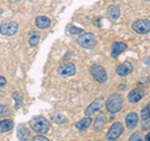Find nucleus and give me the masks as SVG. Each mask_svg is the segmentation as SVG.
Wrapping results in <instances>:
<instances>
[{"mask_svg":"<svg viewBox=\"0 0 150 141\" xmlns=\"http://www.w3.org/2000/svg\"><path fill=\"white\" fill-rule=\"evenodd\" d=\"M142 117L144 121H149V105H146L142 110Z\"/></svg>","mask_w":150,"mask_h":141,"instance_id":"obj_22","label":"nucleus"},{"mask_svg":"<svg viewBox=\"0 0 150 141\" xmlns=\"http://www.w3.org/2000/svg\"><path fill=\"white\" fill-rule=\"evenodd\" d=\"M78 44L81 48L85 49H93L96 45V36L91 34V32H83V34L78 37Z\"/></svg>","mask_w":150,"mask_h":141,"instance_id":"obj_3","label":"nucleus"},{"mask_svg":"<svg viewBox=\"0 0 150 141\" xmlns=\"http://www.w3.org/2000/svg\"><path fill=\"white\" fill-rule=\"evenodd\" d=\"M65 120H67L65 119V116L62 115V114H58V115L54 116V123H56V124H62V123H64Z\"/></svg>","mask_w":150,"mask_h":141,"instance_id":"obj_25","label":"nucleus"},{"mask_svg":"<svg viewBox=\"0 0 150 141\" xmlns=\"http://www.w3.org/2000/svg\"><path fill=\"white\" fill-rule=\"evenodd\" d=\"M91 123H93V120L89 116H86V117H84L83 120L78 121V123L75 124V128H76L78 130H80V131H84V130H86L89 126L91 125Z\"/></svg>","mask_w":150,"mask_h":141,"instance_id":"obj_17","label":"nucleus"},{"mask_svg":"<svg viewBox=\"0 0 150 141\" xmlns=\"http://www.w3.org/2000/svg\"><path fill=\"white\" fill-rule=\"evenodd\" d=\"M144 95H145V91L143 90V89H134V90H131L129 92L128 100L130 102H138L144 97Z\"/></svg>","mask_w":150,"mask_h":141,"instance_id":"obj_11","label":"nucleus"},{"mask_svg":"<svg viewBox=\"0 0 150 141\" xmlns=\"http://www.w3.org/2000/svg\"><path fill=\"white\" fill-rule=\"evenodd\" d=\"M33 141H49V140L43 135H38V136H35V137L33 139Z\"/></svg>","mask_w":150,"mask_h":141,"instance_id":"obj_26","label":"nucleus"},{"mask_svg":"<svg viewBox=\"0 0 150 141\" xmlns=\"http://www.w3.org/2000/svg\"><path fill=\"white\" fill-rule=\"evenodd\" d=\"M30 128L38 134H46L50 131V123L43 116H35L30 120Z\"/></svg>","mask_w":150,"mask_h":141,"instance_id":"obj_1","label":"nucleus"},{"mask_svg":"<svg viewBox=\"0 0 150 141\" xmlns=\"http://www.w3.org/2000/svg\"><path fill=\"white\" fill-rule=\"evenodd\" d=\"M120 16V8L118 5H110L108 8V18L111 20H116Z\"/></svg>","mask_w":150,"mask_h":141,"instance_id":"obj_16","label":"nucleus"},{"mask_svg":"<svg viewBox=\"0 0 150 141\" xmlns=\"http://www.w3.org/2000/svg\"><path fill=\"white\" fill-rule=\"evenodd\" d=\"M59 73L62 74L63 76H73V75L76 73V68H75V65L71 63H65L59 68Z\"/></svg>","mask_w":150,"mask_h":141,"instance_id":"obj_8","label":"nucleus"},{"mask_svg":"<svg viewBox=\"0 0 150 141\" xmlns=\"http://www.w3.org/2000/svg\"><path fill=\"white\" fill-rule=\"evenodd\" d=\"M39 40H40V35L38 34V32H35V34H33L30 36V40H29V44L31 46H35L38 45V43H39Z\"/></svg>","mask_w":150,"mask_h":141,"instance_id":"obj_21","label":"nucleus"},{"mask_svg":"<svg viewBox=\"0 0 150 141\" xmlns=\"http://www.w3.org/2000/svg\"><path fill=\"white\" fill-rule=\"evenodd\" d=\"M90 71H91L93 78L95 79L98 82H105L108 80L106 70L103 66H100V65H93L91 69H90Z\"/></svg>","mask_w":150,"mask_h":141,"instance_id":"obj_6","label":"nucleus"},{"mask_svg":"<svg viewBox=\"0 0 150 141\" xmlns=\"http://www.w3.org/2000/svg\"><path fill=\"white\" fill-rule=\"evenodd\" d=\"M13 129H14L13 120L6 119V120L0 121V133H9V131L13 130Z\"/></svg>","mask_w":150,"mask_h":141,"instance_id":"obj_18","label":"nucleus"},{"mask_svg":"<svg viewBox=\"0 0 150 141\" xmlns=\"http://www.w3.org/2000/svg\"><path fill=\"white\" fill-rule=\"evenodd\" d=\"M9 112H10V110H9V107H8V106H5V105H0V117H3V116L8 115Z\"/></svg>","mask_w":150,"mask_h":141,"instance_id":"obj_24","label":"nucleus"},{"mask_svg":"<svg viewBox=\"0 0 150 141\" xmlns=\"http://www.w3.org/2000/svg\"><path fill=\"white\" fill-rule=\"evenodd\" d=\"M95 123H99V124H95V129H100V128H103V125L106 123V116H105V115H103V114L99 115V117L96 119Z\"/></svg>","mask_w":150,"mask_h":141,"instance_id":"obj_19","label":"nucleus"},{"mask_svg":"<svg viewBox=\"0 0 150 141\" xmlns=\"http://www.w3.org/2000/svg\"><path fill=\"white\" fill-rule=\"evenodd\" d=\"M35 24L36 26L39 27V29H46V27H49L50 24H51V21H50V19L48 16H38L35 19Z\"/></svg>","mask_w":150,"mask_h":141,"instance_id":"obj_14","label":"nucleus"},{"mask_svg":"<svg viewBox=\"0 0 150 141\" xmlns=\"http://www.w3.org/2000/svg\"><path fill=\"white\" fill-rule=\"evenodd\" d=\"M123 130H124L123 124H120V123L112 124V125H111V128L109 129V131H108L106 139H108V140H110V141L116 140L121 134H123Z\"/></svg>","mask_w":150,"mask_h":141,"instance_id":"obj_7","label":"nucleus"},{"mask_svg":"<svg viewBox=\"0 0 150 141\" xmlns=\"http://www.w3.org/2000/svg\"><path fill=\"white\" fill-rule=\"evenodd\" d=\"M128 49V45L125 43H114L111 46V56L112 58H116V56H119L120 54H123L124 51Z\"/></svg>","mask_w":150,"mask_h":141,"instance_id":"obj_13","label":"nucleus"},{"mask_svg":"<svg viewBox=\"0 0 150 141\" xmlns=\"http://www.w3.org/2000/svg\"><path fill=\"white\" fill-rule=\"evenodd\" d=\"M129 141H144V139H143V136L140 133H135V134H133L130 136Z\"/></svg>","mask_w":150,"mask_h":141,"instance_id":"obj_23","label":"nucleus"},{"mask_svg":"<svg viewBox=\"0 0 150 141\" xmlns=\"http://www.w3.org/2000/svg\"><path fill=\"white\" fill-rule=\"evenodd\" d=\"M139 123V117L137 112H130V114L126 115L125 117V124H126V128L129 130H134L137 128V125Z\"/></svg>","mask_w":150,"mask_h":141,"instance_id":"obj_10","label":"nucleus"},{"mask_svg":"<svg viewBox=\"0 0 150 141\" xmlns=\"http://www.w3.org/2000/svg\"><path fill=\"white\" fill-rule=\"evenodd\" d=\"M18 139L21 141H28L30 139V131L24 125H20L18 129Z\"/></svg>","mask_w":150,"mask_h":141,"instance_id":"obj_15","label":"nucleus"},{"mask_svg":"<svg viewBox=\"0 0 150 141\" xmlns=\"http://www.w3.org/2000/svg\"><path fill=\"white\" fill-rule=\"evenodd\" d=\"M6 84V79L4 76H0V86H4Z\"/></svg>","mask_w":150,"mask_h":141,"instance_id":"obj_27","label":"nucleus"},{"mask_svg":"<svg viewBox=\"0 0 150 141\" xmlns=\"http://www.w3.org/2000/svg\"><path fill=\"white\" fill-rule=\"evenodd\" d=\"M68 32L69 34H81L83 29L81 27H78V26H74V25H68Z\"/></svg>","mask_w":150,"mask_h":141,"instance_id":"obj_20","label":"nucleus"},{"mask_svg":"<svg viewBox=\"0 0 150 141\" xmlns=\"http://www.w3.org/2000/svg\"><path fill=\"white\" fill-rule=\"evenodd\" d=\"M149 139H150V135L148 134V135H146V137H145V141H150Z\"/></svg>","mask_w":150,"mask_h":141,"instance_id":"obj_28","label":"nucleus"},{"mask_svg":"<svg viewBox=\"0 0 150 141\" xmlns=\"http://www.w3.org/2000/svg\"><path fill=\"white\" fill-rule=\"evenodd\" d=\"M103 104H104V99H96V100H94L90 105H89L88 107H86V110H85V115L86 116H90V115H93L95 111H98V110H100V107L103 106Z\"/></svg>","mask_w":150,"mask_h":141,"instance_id":"obj_9","label":"nucleus"},{"mask_svg":"<svg viewBox=\"0 0 150 141\" xmlns=\"http://www.w3.org/2000/svg\"><path fill=\"white\" fill-rule=\"evenodd\" d=\"M133 30L138 34H148L150 30V21L148 19H139L133 23Z\"/></svg>","mask_w":150,"mask_h":141,"instance_id":"obj_5","label":"nucleus"},{"mask_svg":"<svg viewBox=\"0 0 150 141\" xmlns=\"http://www.w3.org/2000/svg\"><path fill=\"white\" fill-rule=\"evenodd\" d=\"M18 23L11 21V20H6L3 21L1 25H0V34L5 35V36H13L16 34L18 31Z\"/></svg>","mask_w":150,"mask_h":141,"instance_id":"obj_4","label":"nucleus"},{"mask_svg":"<svg viewBox=\"0 0 150 141\" xmlns=\"http://www.w3.org/2000/svg\"><path fill=\"white\" fill-rule=\"evenodd\" d=\"M9 1H11V3H14V1H19V0H9Z\"/></svg>","mask_w":150,"mask_h":141,"instance_id":"obj_29","label":"nucleus"},{"mask_svg":"<svg viewBox=\"0 0 150 141\" xmlns=\"http://www.w3.org/2000/svg\"><path fill=\"white\" fill-rule=\"evenodd\" d=\"M123 107V97L118 94H112L106 100V109L110 114H116Z\"/></svg>","mask_w":150,"mask_h":141,"instance_id":"obj_2","label":"nucleus"},{"mask_svg":"<svg viewBox=\"0 0 150 141\" xmlns=\"http://www.w3.org/2000/svg\"><path fill=\"white\" fill-rule=\"evenodd\" d=\"M131 71H133V65L129 61L120 64L119 66L116 68V74H118L119 76H126V75H129Z\"/></svg>","mask_w":150,"mask_h":141,"instance_id":"obj_12","label":"nucleus"}]
</instances>
